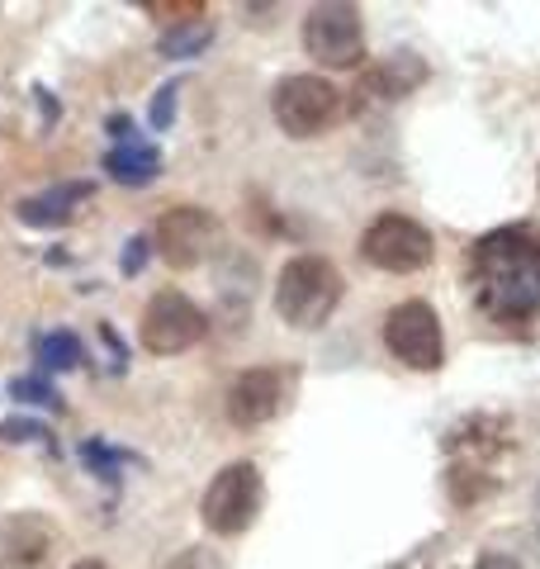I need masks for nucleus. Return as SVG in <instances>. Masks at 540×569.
Instances as JSON below:
<instances>
[{"mask_svg": "<svg viewBox=\"0 0 540 569\" xmlns=\"http://www.w3.org/2000/svg\"><path fill=\"white\" fill-rule=\"evenodd\" d=\"M470 569H521V560L502 556V550H483V556H479V560H474Z\"/></svg>", "mask_w": 540, "mask_h": 569, "instance_id": "5701e85b", "label": "nucleus"}, {"mask_svg": "<svg viewBox=\"0 0 540 569\" xmlns=\"http://www.w3.org/2000/svg\"><path fill=\"white\" fill-rule=\"evenodd\" d=\"M384 347L393 361H403L408 370H431L446 366V332H441V313L427 299H403L384 313Z\"/></svg>", "mask_w": 540, "mask_h": 569, "instance_id": "423d86ee", "label": "nucleus"}, {"mask_svg": "<svg viewBox=\"0 0 540 569\" xmlns=\"http://www.w3.org/2000/svg\"><path fill=\"white\" fill-rule=\"evenodd\" d=\"M176 96H180V86H176V81L157 91V100H152V129H157V133H161V129H171V119H176Z\"/></svg>", "mask_w": 540, "mask_h": 569, "instance_id": "aec40b11", "label": "nucleus"}, {"mask_svg": "<svg viewBox=\"0 0 540 569\" xmlns=\"http://www.w3.org/2000/svg\"><path fill=\"white\" fill-rule=\"evenodd\" d=\"M341 299H347V280L318 252L284 261V271L276 280V313L299 332H318L341 309Z\"/></svg>", "mask_w": 540, "mask_h": 569, "instance_id": "f03ea898", "label": "nucleus"}, {"mask_svg": "<svg viewBox=\"0 0 540 569\" xmlns=\"http://www.w3.org/2000/svg\"><path fill=\"white\" fill-rule=\"evenodd\" d=\"M142 10L161 14V20H171V24H180V14H186V20H200V14H209L204 0H148Z\"/></svg>", "mask_w": 540, "mask_h": 569, "instance_id": "a211bd4d", "label": "nucleus"}, {"mask_svg": "<svg viewBox=\"0 0 540 569\" xmlns=\"http://www.w3.org/2000/svg\"><path fill=\"white\" fill-rule=\"evenodd\" d=\"M0 437L6 441H48V427L43 422H24V418H10L0 427Z\"/></svg>", "mask_w": 540, "mask_h": 569, "instance_id": "412c9836", "label": "nucleus"}, {"mask_svg": "<svg viewBox=\"0 0 540 569\" xmlns=\"http://www.w3.org/2000/svg\"><path fill=\"white\" fill-rule=\"evenodd\" d=\"M270 114L290 138H318L341 114V91L318 71H299V77H284L270 91Z\"/></svg>", "mask_w": 540, "mask_h": 569, "instance_id": "39448f33", "label": "nucleus"}, {"mask_svg": "<svg viewBox=\"0 0 540 569\" xmlns=\"http://www.w3.org/2000/svg\"><path fill=\"white\" fill-rule=\"evenodd\" d=\"M360 261L374 266V271H389V276H418L437 261V242L431 233L408 219V213H380V219L366 223L360 233Z\"/></svg>", "mask_w": 540, "mask_h": 569, "instance_id": "20e7f679", "label": "nucleus"}, {"mask_svg": "<svg viewBox=\"0 0 540 569\" xmlns=\"http://www.w3.org/2000/svg\"><path fill=\"white\" fill-rule=\"evenodd\" d=\"M104 171H110L119 186H148L161 171V152H157V142H142V138L114 142V148L104 152Z\"/></svg>", "mask_w": 540, "mask_h": 569, "instance_id": "ddd939ff", "label": "nucleus"}, {"mask_svg": "<svg viewBox=\"0 0 540 569\" xmlns=\"http://www.w3.org/2000/svg\"><path fill=\"white\" fill-rule=\"evenodd\" d=\"M167 569H228L219 550H204V546H190V550H180V556L167 565Z\"/></svg>", "mask_w": 540, "mask_h": 569, "instance_id": "6ab92c4d", "label": "nucleus"}, {"mask_svg": "<svg viewBox=\"0 0 540 569\" xmlns=\"http://www.w3.org/2000/svg\"><path fill=\"white\" fill-rule=\"evenodd\" d=\"M303 52L318 62V67H356L366 58V24H360V10L356 6H313L309 20H303Z\"/></svg>", "mask_w": 540, "mask_h": 569, "instance_id": "1a4fd4ad", "label": "nucleus"}, {"mask_svg": "<svg viewBox=\"0 0 540 569\" xmlns=\"http://www.w3.org/2000/svg\"><path fill=\"white\" fill-rule=\"evenodd\" d=\"M422 81H427V67H422L418 52H393V58H384V62L366 77V96L403 100L408 91H418Z\"/></svg>", "mask_w": 540, "mask_h": 569, "instance_id": "4468645a", "label": "nucleus"}, {"mask_svg": "<svg viewBox=\"0 0 540 569\" xmlns=\"http://www.w3.org/2000/svg\"><path fill=\"white\" fill-rule=\"evenodd\" d=\"M148 247H152L148 238H133V242H129V252H123V271L138 276V271H142V261H148Z\"/></svg>", "mask_w": 540, "mask_h": 569, "instance_id": "4be33fe9", "label": "nucleus"}, {"mask_svg": "<svg viewBox=\"0 0 540 569\" xmlns=\"http://www.w3.org/2000/svg\"><path fill=\"white\" fill-rule=\"evenodd\" d=\"M261 503H266V479L251 460H232L219 475L209 479L204 489V503H200V518L213 537H242V531L261 518Z\"/></svg>", "mask_w": 540, "mask_h": 569, "instance_id": "7ed1b4c3", "label": "nucleus"}, {"mask_svg": "<svg viewBox=\"0 0 540 569\" xmlns=\"http://www.w3.org/2000/svg\"><path fill=\"white\" fill-rule=\"evenodd\" d=\"M204 332H209V323H204L200 305L180 290H157L148 299V309H142V318H138V337L152 356L190 351L194 342H204Z\"/></svg>", "mask_w": 540, "mask_h": 569, "instance_id": "0eeeda50", "label": "nucleus"}, {"mask_svg": "<svg viewBox=\"0 0 540 569\" xmlns=\"http://www.w3.org/2000/svg\"><path fill=\"white\" fill-rule=\"evenodd\" d=\"M536 531H540V489H536Z\"/></svg>", "mask_w": 540, "mask_h": 569, "instance_id": "393cba45", "label": "nucleus"}, {"mask_svg": "<svg viewBox=\"0 0 540 569\" xmlns=\"http://www.w3.org/2000/svg\"><path fill=\"white\" fill-rule=\"evenodd\" d=\"M10 395L24 399V403H39V408H58V389H52L48 380H39V376H20L10 385Z\"/></svg>", "mask_w": 540, "mask_h": 569, "instance_id": "f3484780", "label": "nucleus"}, {"mask_svg": "<svg viewBox=\"0 0 540 569\" xmlns=\"http://www.w3.org/2000/svg\"><path fill=\"white\" fill-rule=\"evenodd\" d=\"M213 43V20L200 14V20H180V24H167V33L157 39V52L171 62H186V58H200V52Z\"/></svg>", "mask_w": 540, "mask_h": 569, "instance_id": "2eb2a0df", "label": "nucleus"}, {"mask_svg": "<svg viewBox=\"0 0 540 569\" xmlns=\"http://www.w3.org/2000/svg\"><path fill=\"white\" fill-rule=\"evenodd\" d=\"M39 356H43V366H48V370H71V366L81 361L77 332H48L43 342H39Z\"/></svg>", "mask_w": 540, "mask_h": 569, "instance_id": "dca6fc26", "label": "nucleus"}, {"mask_svg": "<svg viewBox=\"0 0 540 569\" xmlns=\"http://www.w3.org/2000/svg\"><path fill=\"white\" fill-rule=\"evenodd\" d=\"M223 228L213 219L209 209L200 204H176L157 219V257L171 266V271H194V266H204L213 257V247H219Z\"/></svg>", "mask_w": 540, "mask_h": 569, "instance_id": "6e6552de", "label": "nucleus"}, {"mask_svg": "<svg viewBox=\"0 0 540 569\" xmlns=\"http://www.w3.org/2000/svg\"><path fill=\"white\" fill-rule=\"evenodd\" d=\"M71 569H110V565H104V560H77Z\"/></svg>", "mask_w": 540, "mask_h": 569, "instance_id": "b1692460", "label": "nucleus"}, {"mask_svg": "<svg viewBox=\"0 0 540 569\" xmlns=\"http://www.w3.org/2000/svg\"><path fill=\"white\" fill-rule=\"evenodd\" d=\"M464 284L483 318L502 328L540 318V223H502L470 242Z\"/></svg>", "mask_w": 540, "mask_h": 569, "instance_id": "f257e3e1", "label": "nucleus"}, {"mask_svg": "<svg viewBox=\"0 0 540 569\" xmlns=\"http://www.w3.org/2000/svg\"><path fill=\"white\" fill-rule=\"evenodd\" d=\"M90 200V181H62V186H52L43 194H29V200L14 204V213L29 223V228H58L67 223L71 213H77V204Z\"/></svg>", "mask_w": 540, "mask_h": 569, "instance_id": "f8f14e48", "label": "nucleus"}, {"mask_svg": "<svg viewBox=\"0 0 540 569\" xmlns=\"http://www.w3.org/2000/svg\"><path fill=\"white\" fill-rule=\"evenodd\" d=\"M284 399H290V376L280 366H257L228 385L223 408L232 427H266L270 418H280Z\"/></svg>", "mask_w": 540, "mask_h": 569, "instance_id": "9b49d317", "label": "nucleus"}, {"mask_svg": "<svg viewBox=\"0 0 540 569\" xmlns=\"http://www.w3.org/2000/svg\"><path fill=\"white\" fill-rule=\"evenodd\" d=\"M62 556V531L43 512L0 518V569H52Z\"/></svg>", "mask_w": 540, "mask_h": 569, "instance_id": "9d476101", "label": "nucleus"}]
</instances>
